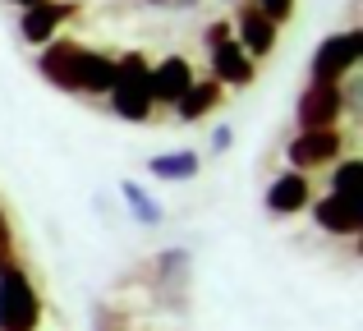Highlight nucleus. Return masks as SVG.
Instances as JSON below:
<instances>
[{"instance_id": "f03ea898", "label": "nucleus", "mask_w": 363, "mask_h": 331, "mask_svg": "<svg viewBox=\"0 0 363 331\" xmlns=\"http://www.w3.org/2000/svg\"><path fill=\"white\" fill-rule=\"evenodd\" d=\"M42 327V295L33 276L9 253H0V331H37Z\"/></svg>"}, {"instance_id": "4be33fe9", "label": "nucleus", "mask_w": 363, "mask_h": 331, "mask_svg": "<svg viewBox=\"0 0 363 331\" xmlns=\"http://www.w3.org/2000/svg\"><path fill=\"white\" fill-rule=\"evenodd\" d=\"M143 5H152V9H166V5H170V0H143Z\"/></svg>"}, {"instance_id": "0eeeda50", "label": "nucleus", "mask_w": 363, "mask_h": 331, "mask_svg": "<svg viewBox=\"0 0 363 331\" xmlns=\"http://www.w3.org/2000/svg\"><path fill=\"white\" fill-rule=\"evenodd\" d=\"M340 147H345L340 129H299V134L290 138V147H285V157H290L294 170H313V166L336 162Z\"/></svg>"}, {"instance_id": "ddd939ff", "label": "nucleus", "mask_w": 363, "mask_h": 331, "mask_svg": "<svg viewBox=\"0 0 363 331\" xmlns=\"http://www.w3.org/2000/svg\"><path fill=\"white\" fill-rule=\"evenodd\" d=\"M221 97H225V88H221L216 79H194V83H189V92L175 101V106H179V120H184V125L203 120L207 111H216V106H221Z\"/></svg>"}, {"instance_id": "423d86ee", "label": "nucleus", "mask_w": 363, "mask_h": 331, "mask_svg": "<svg viewBox=\"0 0 363 331\" xmlns=\"http://www.w3.org/2000/svg\"><path fill=\"white\" fill-rule=\"evenodd\" d=\"M340 116H345V92H340V83L308 79V88H303L299 101H294L299 129H336Z\"/></svg>"}, {"instance_id": "1a4fd4ad", "label": "nucleus", "mask_w": 363, "mask_h": 331, "mask_svg": "<svg viewBox=\"0 0 363 331\" xmlns=\"http://www.w3.org/2000/svg\"><path fill=\"white\" fill-rule=\"evenodd\" d=\"M230 37L240 42V51L248 55V60H262V55H272V51H276V23H272L267 14H257L248 0L240 5V14H235Z\"/></svg>"}, {"instance_id": "9b49d317", "label": "nucleus", "mask_w": 363, "mask_h": 331, "mask_svg": "<svg viewBox=\"0 0 363 331\" xmlns=\"http://www.w3.org/2000/svg\"><path fill=\"white\" fill-rule=\"evenodd\" d=\"M313 221H318L327 235H359L363 230V203L359 198L327 193L318 207H313Z\"/></svg>"}, {"instance_id": "aec40b11", "label": "nucleus", "mask_w": 363, "mask_h": 331, "mask_svg": "<svg viewBox=\"0 0 363 331\" xmlns=\"http://www.w3.org/2000/svg\"><path fill=\"white\" fill-rule=\"evenodd\" d=\"M170 5H175V9H198L203 0H170Z\"/></svg>"}, {"instance_id": "f257e3e1", "label": "nucleus", "mask_w": 363, "mask_h": 331, "mask_svg": "<svg viewBox=\"0 0 363 331\" xmlns=\"http://www.w3.org/2000/svg\"><path fill=\"white\" fill-rule=\"evenodd\" d=\"M37 69L51 88L60 92H83V97H106L111 83H116V55L92 51L83 42H69V37H55L46 42V51L37 55Z\"/></svg>"}, {"instance_id": "2eb2a0df", "label": "nucleus", "mask_w": 363, "mask_h": 331, "mask_svg": "<svg viewBox=\"0 0 363 331\" xmlns=\"http://www.w3.org/2000/svg\"><path fill=\"white\" fill-rule=\"evenodd\" d=\"M331 193L359 198V203H363V162H359V157H350V162L336 166V175H331Z\"/></svg>"}, {"instance_id": "6e6552de", "label": "nucleus", "mask_w": 363, "mask_h": 331, "mask_svg": "<svg viewBox=\"0 0 363 331\" xmlns=\"http://www.w3.org/2000/svg\"><path fill=\"white\" fill-rule=\"evenodd\" d=\"M74 0H46V5H33V9H18V37H23L28 46H46L55 42V33H60L65 18H74Z\"/></svg>"}, {"instance_id": "a211bd4d", "label": "nucleus", "mask_w": 363, "mask_h": 331, "mask_svg": "<svg viewBox=\"0 0 363 331\" xmlns=\"http://www.w3.org/2000/svg\"><path fill=\"white\" fill-rule=\"evenodd\" d=\"M230 138H235L230 125H216V129H212V147H216V152H225V147H230Z\"/></svg>"}, {"instance_id": "f3484780", "label": "nucleus", "mask_w": 363, "mask_h": 331, "mask_svg": "<svg viewBox=\"0 0 363 331\" xmlns=\"http://www.w3.org/2000/svg\"><path fill=\"white\" fill-rule=\"evenodd\" d=\"M248 5H253V9H257V14H267V18H272V23H276V28H281V23H285V18H290V14H294V0H248Z\"/></svg>"}, {"instance_id": "412c9836", "label": "nucleus", "mask_w": 363, "mask_h": 331, "mask_svg": "<svg viewBox=\"0 0 363 331\" xmlns=\"http://www.w3.org/2000/svg\"><path fill=\"white\" fill-rule=\"evenodd\" d=\"M9 5H18V9H33V5H46V0H9Z\"/></svg>"}, {"instance_id": "9d476101", "label": "nucleus", "mask_w": 363, "mask_h": 331, "mask_svg": "<svg viewBox=\"0 0 363 331\" xmlns=\"http://www.w3.org/2000/svg\"><path fill=\"white\" fill-rule=\"evenodd\" d=\"M189 83H194V64H189L184 55H166V60L152 64V74H147L152 106H175V101L189 92Z\"/></svg>"}, {"instance_id": "39448f33", "label": "nucleus", "mask_w": 363, "mask_h": 331, "mask_svg": "<svg viewBox=\"0 0 363 331\" xmlns=\"http://www.w3.org/2000/svg\"><path fill=\"white\" fill-rule=\"evenodd\" d=\"M359 60H363V33H359V28H350V33L322 37L318 51H313L308 74H313V79H322V83H340Z\"/></svg>"}, {"instance_id": "4468645a", "label": "nucleus", "mask_w": 363, "mask_h": 331, "mask_svg": "<svg viewBox=\"0 0 363 331\" xmlns=\"http://www.w3.org/2000/svg\"><path fill=\"white\" fill-rule=\"evenodd\" d=\"M198 166H203V162H198L194 152H166V157H152V162H147L152 175H157V179H170V184H179V179H194Z\"/></svg>"}, {"instance_id": "20e7f679", "label": "nucleus", "mask_w": 363, "mask_h": 331, "mask_svg": "<svg viewBox=\"0 0 363 331\" xmlns=\"http://www.w3.org/2000/svg\"><path fill=\"white\" fill-rule=\"evenodd\" d=\"M203 42H207V55H212V79L221 88H248L253 83V60L230 37V23H207Z\"/></svg>"}, {"instance_id": "dca6fc26", "label": "nucleus", "mask_w": 363, "mask_h": 331, "mask_svg": "<svg viewBox=\"0 0 363 331\" xmlns=\"http://www.w3.org/2000/svg\"><path fill=\"white\" fill-rule=\"evenodd\" d=\"M124 203H129V212H133V221H143V225H161V207H157V198H147L133 179H124Z\"/></svg>"}, {"instance_id": "7ed1b4c3", "label": "nucleus", "mask_w": 363, "mask_h": 331, "mask_svg": "<svg viewBox=\"0 0 363 331\" xmlns=\"http://www.w3.org/2000/svg\"><path fill=\"white\" fill-rule=\"evenodd\" d=\"M147 74H152V60L143 51H129V55H116V83H111V111L129 125H147L152 120V88H147Z\"/></svg>"}, {"instance_id": "f8f14e48", "label": "nucleus", "mask_w": 363, "mask_h": 331, "mask_svg": "<svg viewBox=\"0 0 363 331\" xmlns=\"http://www.w3.org/2000/svg\"><path fill=\"white\" fill-rule=\"evenodd\" d=\"M303 207H308V179H303V170H285V175H276L267 184V212L294 216Z\"/></svg>"}, {"instance_id": "6ab92c4d", "label": "nucleus", "mask_w": 363, "mask_h": 331, "mask_svg": "<svg viewBox=\"0 0 363 331\" xmlns=\"http://www.w3.org/2000/svg\"><path fill=\"white\" fill-rule=\"evenodd\" d=\"M0 253H9V221H5V212H0Z\"/></svg>"}]
</instances>
